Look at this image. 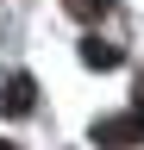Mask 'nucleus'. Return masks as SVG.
I'll return each mask as SVG.
<instances>
[{"label": "nucleus", "instance_id": "f03ea898", "mask_svg": "<svg viewBox=\"0 0 144 150\" xmlns=\"http://www.w3.org/2000/svg\"><path fill=\"white\" fill-rule=\"evenodd\" d=\"M82 56H88L94 69H113V63H119V50H113V44H100V38H88V50H82Z\"/></svg>", "mask_w": 144, "mask_h": 150}, {"label": "nucleus", "instance_id": "f257e3e1", "mask_svg": "<svg viewBox=\"0 0 144 150\" xmlns=\"http://www.w3.org/2000/svg\"><path fill=\"white\" fill-rule=\"evenodd\" d=\"M31 94H38V88H31V75H13V81H6V112H13V119L31 112Z\"/></svg>", "mask_w": 144, "mask_h": 150}, {"label": "nucleus", "instance_id": "7ed1b4c3", "mask_svg": "<svg viewBox=\"0 0 144 150\" xmlns=\"http://www.w3.org/2000/svg\"><path fill=\"white\" fill-rule=\"evenodd\" d=\"M63 6L75 13V19H94V13H106V6H113V0H63Z\"/></svg>", "mask_w": 144, "mask_h": 150}, {"label": "nucleus", "instance_id": "20e7f679", "mask_svg": "<svg viewBox=\"0 0 144 150\" xmlns=\"http://www.w3.org/2000/svg\"><path fill=\"white\" fill-rule=\"evenodd\" d=\"M132 119H138V131H144V81H138V106H132Z\"/></svg>", "mask_w": 144, "mask_h": 150}]
</instances>
